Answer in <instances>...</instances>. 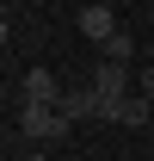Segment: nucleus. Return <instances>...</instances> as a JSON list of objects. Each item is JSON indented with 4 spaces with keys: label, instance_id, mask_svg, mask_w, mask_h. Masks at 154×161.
<instances>
[{
    "label": "nucleus",
    "instance_id": "obj_10",
    "mask_svg": "<svg viewBox=\"0 0 154 161\" xmlns=\"http://www.w3.org/2000/svg\"><path fill=\"white\" fill-rule=\"evenodd\" d=\"M0 19H6V13H0Z\"/></svg>",
    "mask_w": 154,
    "mask_h": 161
},
{
    "label": "nucleus",
    "instance_id": "obj_5",
    "mask_svg": "<svg viewBox=\"0 0 154 161\" xmlns=\"http://www.w3.org/2000/svg\"><path fill=\"white\" fill-rule=\"evenodd\" d=\"M99 56H105V62H123V68H130V56H136V37H130V31H111V37L99 43Z\"/></svg>",
    "mask_w": 154,
    "mask_h": 161
},
{
    "label": "nucleus",
    "instance_id": "obj_7",
    "mask_svg": "<svg viewBox=\"0 0 154 161\" xmlns=\"http://www.w3.org/2000/svg\"><path fill=\"white\" fill-rule=\"evenodd\" d=\"M142 99H154V62L142 68Z\"/></svg>",
    "mask_w": 154,
    "mask_h": 161
},
{
    "label": "nucleus",
    "instance_id": "obj_4",
    "mask_svg": "<svg viewBox=\"0 0 154 161\" xmlns=\"http://www.w3.org/2000/svg\"><path fill=\"white\" fill-rule=\"evenodd\" d=\"M80 31H86L93 43H105V37L117 31V19H111V6H105V0H93V6H80Z\"/></svg>",
    "mask_w": 154,
    "mask_h": 161
},
{
    "label": "nucleus",
    "instance_id": "obj_3",
    "mask_svg": "<svg viewBox=\"0 0 154 161\" xmlns=\"http://www.w3.org/2000/svg\"><path fill=\"white\" fill-rule=\"evenodd\" d=\"M25 99H37V105H62V87H56V75L49 68H25Z\"/></svg>",
    "mask_w": 154,
    "mask_h": 161
},
{
    "label": "nucleus",
    "instance_id": "obj_8",
    "mask_svg": "<svg viewBox=\"0 0 154 161\" xmlns=\"http://www.w3.org/2000/svg\"><path fill=\"white\" fill-rule=\"evenodd\" d=\"M6 37H13V31H6V19H0V50H6Z\"/></svg>",
    "mask_w": 154,
    "mask_h": 161
},
{
    "label": "nucleus",
    "instance_id": "obj_1",
    "mask_svg": "<svg viewBox=\"0 0 154 161\" xmlns=\"http://www.w3.org/2000/svg\"><path fill=\"white\" fill-rule=\"evenodd\" d=\"M68 124H74V118H68V112H62V105H37V99H25L19 105V130H25V136H68Z\"/></svg>",
    "mask_w": 154,
    "mask_h": 161
},
{
    "label": "nucleus",
    "instance_id": "obj_2",
    "mask_svg": "<svg viewBox=\"0 0 154 161\" xmlns=\"http://www.w3.org/2000/svg\"><path fill=\"white\" fill-rule=\"evenodd\" d=\"M93 93H105V99H123V93H130V68L99 56V68H93Z\"/></svg>",
    "mask_w": 154,
    "mask_h": 161
},
{
    "label": "nucleus",
    "instance_id": "obj_9",
    "mask_svg": "<svg viewBox=\"0 0 154 161\" xmlns=\"http://www.w3.org/2000/svg\"><path fill=\"white\" fill-rule=\"evenodd\" d=\"M31 161H49V155H31Z\"/></svg>",
    "mask_w": 154,
    "mask_h": 161
},
{
    "label": "nucleus",
    "instance_id": "obj_6",
    "mask_svg": "<svg viewBox=\"0 0 154 161\" xmlns=\"http://www.w3.org/2000/svg\"><path fill=\"white\" fill-rule=\"evenodd\" d=\"M62 112H68V118H93V112H99V93H93V87H80V93H62Z\"/></svg>",
    "mask_w": 154,
    "mask_h": 161
}]
</instances>
